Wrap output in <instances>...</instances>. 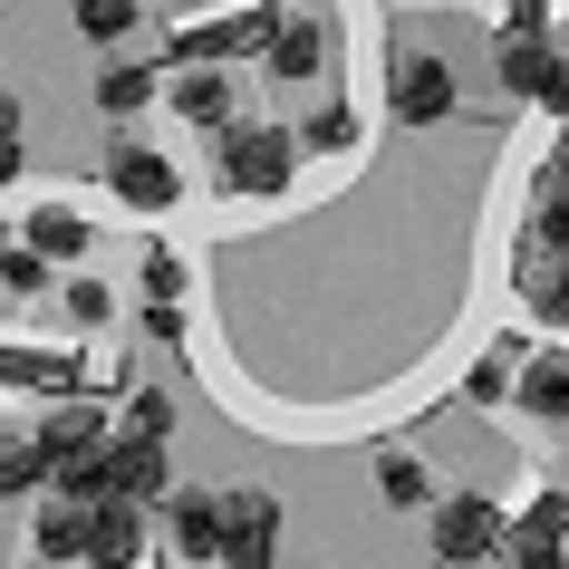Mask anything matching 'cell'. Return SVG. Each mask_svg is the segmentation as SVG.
<instances>
[{"label":"cell","mask_w":569,"mask_h":569,"mask_svg":"<svg viewBox=\"0 0 569 569\" xmlns=\"http://www.w3.org/2000/svg\"><path fill=\"white\" fill-rule=\"evenodd\" d=\"M39 569H49V560H39Z\"/></svg>","instance_id":"836d02e7"},{"label":"cell","mask_w":569,"mask_h":569,"mask_svg":"<svg viewBox=\"0 0 569 569\" xmlns=\"http://www.w3.org/2000/svg\"><path fill=\"white\" fill-rule=\"evenodd\" d=\"M146 560V502H88V569Z\"/></svg>","instance_id":"9c48e42d"},{"label":"cell","mask_w":569,"mask_h":569,"mask_svg":"<svg viewBox=\"0 0 569 569\" xmlns=\"http://www.w3.org/2000/svg\"><path fill=\"white\" fill-rule=\"evenodd\" d=\"M0 261H10V241H0Z\"/></svg>","instance_id":"1f68e13d"},{"label":"cell","mask_w":569,"mask_h":569,"mask_svg":"<svg viewBox=\"0 0 569 569\" xmlns=\"http://www.w3.org/2000/svg\"><path fill=\"white\" fill-rule=\"evenodd\" d=\"M425 540H435V560H445V569H473V560H502L511 521L482 502V492H445V502L425 511Z\"/></svg>","instance_id":"7a4b0ae2"},{"label":"cell","mask_w":569,"mask_h":569,"mask_svg":"<svg viewBox=\"0 0 569 569\" xmlns=\"http://www.w3.org/2000/svg\"><path fill=\"white\" fill-rule=\"evenodd\" d=\"M20 174V136H0V183Z\"/></svg>","instance_id":"4dcf8cb0"},{"label":"cell","mask_w":569,"mask_h":569,"mask_svg":"<svg viewBox=\"0 0 569 569\" xmlns=\"http://www.w3.org/2000/svg\"><path fill=\"white\" fill-rule=\"evenodd\" d=\"M511 406L540 425H569V358H521V396Z\"/></svg>","instance_id":"e0dca14e"},{"label":"cell","mask_w":569,"mask_h":569,"mask_svg":"<svg viewBox=\"0 0 569 569\" xmlns=\"http://www.w3.org/2000/svg\"><path fill=\"white\" fill-rule=\"evenodd\" d=\"M88 212H68V203H39L30 212V251H39V261H49V270H78V261H88Z\"/></svg>","instance_id":"4fadbf2b"},{"label":"cell","mask_w":569,"mask_h":569,"mask_svg":"<svg viewBox=\"0 0 569 569\" xmlns=\"http://www.w3.org/2000/svg\"><path fill=\"white\" fill-rule=\"evenodd\" d=\"M68 319H78V329H97V319H107V290H97V280H68Z\"/></svg>","instance_id":"4316f807"},{"label":"cell","mask_w":569,"mask_h":569,"mask_svg":"<svg viewBox=\"0 0 569 569\" xmlns=\"http://www.w3.org/2000/svg\"><path fill=\"white\" fill-rule=\"evenodd\" d=\"M107 183H117V203H126V212H174V203H183L174 154H154L146 136H117V154H107Z\"/></svg>","instance_id":"277c9868"},{"label":"cell","mask_w":569,"mask_h":569,"mask_svg":"<svg viewBox=\"0 0 569 569\" xmlns=\"http://www.w3.org/2000/svg\"><path fill=\"white\" fill-rule=\"evenodd\" d=\"M30 540H39V560H49V569H68V560H88V502H39Z\"/></svg>","instance_id":"2e32d148"},{"label":"cell","mask_w":569,"mask_h":569,"mask_svg":"<svg viewBox=\"0 0 569 569\" xmlns=\"http://www.w3.org/2000/svg\"><path fill=\"white\" fill-rule=\"evenodd\" d=\"M377 502H396V511H425V502H435V482H425V463L406 445L377 453Z\"/></svg>","instance_id":"44dd1931"},{"label":"cell","mask_w":569,"mask_h":569,"mask_svg":"<svg viewBox=\"0 0 569 569\" xmlns=\"http://www.w3.org/2000/svg\"><path fill=\"white\" fill-rule=\"evenodd\" d=\"M261 39H270V10L251 0V10H212V20H183V30H174V59H183V68H222L232 49H261Z\"/></svg>","instance_id":"52a82bcc"},{"label":"cell","mask_w":569,"mask_h":569,"mask_svg":"<svg viewBox=\"0 0 569 569\" xmlns=\"http://www.w3.org/2000/svg\"><path fill=\"white\" fill-rule=\"evenodd\" d=\"M117 435L164 445V435H174V396H164V387H136V396H126V416H117Z\"/></svg>","instance_id":"d4e9b609"},{"label":"cell","mask_w":569,"mask_h":569,"mask_svg":"<svg viewBox=\"0 0 569 569\" xmlns=\"http://www.w3.org/2000/svg\"><path fill=\"white\" fill-rule=\"evenodd\" d=\"M154 97H164V78H154L146 59H107L97 68V107H107V117H146Z\"/></svg>","instance_id":"9a60e30c"},{"label":"cell","mask_w":569,"mask_h":569,"mask_svg":"<svg viewBox=\"0 0 569 569\" xmlns=\"http://www.w3.org/2000/svg\"><path fill=\"white\" fill-rule=\"evenodd\" d=\"M300 146H309V154H348V146H358V117H348V97H319V107H309Z\"/></svg>","instance_id":"cb8c5ba5"},{"label":"cell","mask_w":569,"mask_h":569,"mask_svg":"<svg viewBox=\"0 0 569 569\" xmlns=\"http://www.w3.org/2000/svg\"><path fill=\"white\" fill-rule=\"evenodd\" d=\"M174 117L183 126H203V136H222V126H241L232 117V78H222V68H174Z\"/></svg>","instance_id":"8fae6325"},{"label":"cell","mask_w":569,"mask_h":569,"mask_svg":"<svg viewBox=\"0 0 569 569\" xmlns=\"http://www.w3.org/2000/svg\"><path fill=\"white\" fill-rule=\"evenodd\" d=\"M502 396H521V348H482L463 367V406H502Z\"/></svg>","instance_id":"ffe728a7"},{"label":"cell","mask_w":569,"mask_h":569,"mask_svg":"<svg viewBox=\"0 0 569 569\" xmlns=\"http://www.w3.org/2000/svg\"><path fill=\"white\" fill-rule=\"evenodd\" d=\"M531 232H540V241H560V251H569V146L550 154V174H540V203H531Z\"/></svg>","instance_id":"7402d4cb"},{"label":"cell","mask_w":569,"mask_h":569,"mask_svg":"<svg viewBox=\"0 0 569 569\" xmlns=\"http://www.w3.org/2000/svg\"><path fill=\"white\" fill-rule=\"evenodd\" d=\"M0 290H10V300H20V290H49V261H39V251H10V261H0Z\"/></svg>","instance_id":"484cf974"},{"label":"cell","mask_w":569,"mask_h":569,"mask_svg":"<svg viewBox=\"0 0 569 569\" xmlns=\"http://www.w3.org/2000/svg\"><path fill=\"white\" fill-rule=\"evenodd\" d=\"M222 569H280V502L222 492Z\"/></svg>","instance_id":"8992f818"},{"label":"cell","mask_w":569,"mask_h":569,"mask_svg":"<svg viewBox=\"0 0 569 569\" xmlns=\"http://www.w3.org/2000/svg\"><path fill=\"white\" fill-rule=\"evenodd\" d=\"M49 482V445L39 435H0V502H30Z\"/></svg>","instance_id":"d6986e66"},{"label":"cell","mask_w":569,"mask_h":569,"mask_svg":"<svg viewBox=\"0 0 569 569\" xmlns=\"http://www.w3.org/2000/svg\"><path fill=\"white\" fill-rule=\"evenodd\" d=\"M511 290H521V309H531V319H550V329H569V251L560 241H521V251H511Z\"/></svg>","instance_id":"ba28073f"},{"label":"cell","mask_w":569,"mask_h":569,"mask_svg":"<svg viewBox=\"0 0 569 569\" xmlns=\"http://www.w3.org/2000/svg\"><path fill=\"white\" fill-rule=\"evenodd\" d=\"M387 107H396V126H445L453 117V68L435 59V49H406V59L387 68Z\"/></svg>","instance_id":"5b68a950"},{"label":"cell","mask_w":569,"mask_h":569,"mask_svg":"<svg viewBox=\"0 0 569 569\" xmlns=\"http://www.w3.org/2000/svg\"><path fill=\"white\" fill-rule=\"evenodd\" d=\"M212 174L232 183V193H290L300 183V146H290V126H222L212 136Z\"/></svg>","instance_id":"6da1fadb"},{"label":"cell","mask_w":569,"mask_h":569,"mask_svg":"<svg viewBox=\"0 0 569 569\" xmlns=\"http://www.w3.org/2000/svg\"><path fill=\"white\" fill-rule=\"evenodd\" d=\"M164 521L183 560H222V492H164Z\"/></svg>","instance_id":"7c38bea8"},{"label":"cell","mask_w":569,"mask_h":569,"mask_svg":"<svg viewBox=\"0 0 569 569\" xmlns=\"http://www.w3.org/2000/svg\"><path fill=\"white\" fill-rule=\"evenodd\" d=\"M319 20H270V39H261V59H270V78H319Z\"/></svg>","instance_id":"ac0fdd59"},{"label":"cell","mask_w":569,"mask_h":569,"mask_svg":"<svg viewBox=\"0 0 569 569\" xmlns=\"http://www.w3.org/2000/svg\"><path fill=\"white\" fill-rule=\"evenodd\" d=\"M174 492V453L146 445V435H117V492L107 502H164Z\"/></svg>","instance_id":"30bf717a"},{"label":"cell","mask_w":569,"mask_h":569,"mask_svg":"<svg viewBox=\"0 0 569 569\" xmlns=\"http://www.w3.org/2000/svg\"><path fill=\"white\" fill-rule=\"evenodd\" d=\"M0 387H39V396H78V358H68V348H0Z\"/></svg>","instance_id":"5bb4252c"},{"label":"cell","mask_w":569,"mask_h":569,"mask_svg":"<svg viewBox=\"0 0 569 569\" xmlns=\"http://www.w3.org/2000/svg\"><path fill=\"white\" fill-rule=\"evenodd\" d=\"M502 88L511 97H531V107H550V117H569V59H560V39L550 30H502Z\"/></svg>","instance_id":"3957f363"},{"label":"cell","mask_w":569,"mask_h":569,"mask_svg":"<svg viewBox=\"0 0 569 569\" xmlns=\"http://www.w3.org/2000/svg\"><path fill=\"white\" fill-rule=\"evenodd\" d=\"M0 300H10V290H0Z\"/></svg>","instance_id":"d6a6232c"},{"label":"cell","mask_w":569,"mask_h":569,"mask_svg":"<svg viewBox=\"0 0 569 569\" xmlns=\"http://www.w3.org/2000/svg\"><path fill=\"white\" fill-rule=\"evenodd\" d=\"M0 136H20V97L0 88Z\"/></svg>","instance_id":"f546056e"},{"label":"cell","mask_w":569,"mask_h":569,"mask_svg":"<svg viewBox=\"0 0 569 569\" xmlns=\"http://www.w3.org/2000/svg\"><path fill=\"white\" fill-rule=\"evenodd\" d=\"M174 290H183V261H174V251H154V261H146V300H174Z\"/></svg>","instance_id":"83f0119b"},{"label":"cell","mask_w":569,"mask_h":569,"mask_svg":"<svg viewBox=\"0 0 569 569\" xmlns=\"http://www.w3.org/2000/svg\"><path fill=\"white\" fill-rule=\"evenodd\" d=\"M146 329L164 338V348H174V338H183V309H174V300H146Z\"/></svg>","instance_id":"f1b7e54d"},{"label":"cell","mask_w":569,"mask_h":569,"mask_svg":"<svg viewBox=\"0 0 569 569\" xmlns=\"http://www.w3.org/2000/svg\"><path fill=\"white\" fill-rule=\"evenodd\" d=\"M68 20H78V39H97V49H126L136 0H68Z\"/></svg>","instance_id":"603a6c76"}]
</instances>
